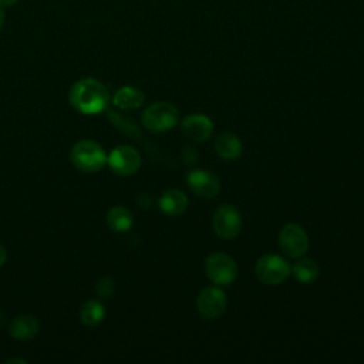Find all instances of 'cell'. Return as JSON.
Returning a JSON list of instances; mask_svg holds the SVG:
<instances>
[{
  "mask_svg": "<svg viewBox=\"0 0 364 364\" xmlns=\"http://www.w3.org/2000/svg\"><path fill=\"white\" fill-rule=\"evenodd\" d=\"M68 100L75 111L84 115H97L105 111L109 102V92L102 82L88 77L71 85Z\"/></svg>",
  "mask_w": 364,
  "mask_h": 364,
  "instance_id": "cell-1",
  "label": "cell"
},
{
  "mask_svg": "<svg viewBox=\"0 0 364 364\" xmlns=\"http://www.w3.org/2000/svg\"><path fill=\"white\" fill-rule=\"evenodd\" d=\"M73 165L82 172H98L107 165V154L101 144L92 139L75 142L70 151Z\"/></svg>",
  "mask_w": 364,
  "mask_h": 364,
  "instance_id": "cell-2",
  "label": "cell"
},
{
  "mask_svg": "<svg viewBox=\"0 0 364 364\" xmlns=\"http://www.w3.org/2000/svg\"><path fill=\"white\" fill-rule=\"evenodd\" d=\"M142 125L152 132H165L178 122V109L171 102L156 101L142 112Z\"/></svg>",
  "mask_w": 364,
  "mask_h": 364,
  "instance_id": "cell-3",
  "label": "cell"
},
{
  "mask_svg": "<svg viewBox=\"0 0 364 364\" xmlns=\"http://www.w3.org/2000/svg\"><path fill=\"white\" fill-rule=\"evenodd\" d=\"M291 273L289 262L279 255H264L255 266L256 277L267 286H276L283 283Z\"/></svg>",
  "mask_w": 364,
  "mask_h": 364,
  "instance_id": "cell-4",
  "label": "cell"
},
{
  "mask_svg": "<svg viewBox=\"0 0 364 364\" xmlns=\"http://www.w3.org/2000/svg\"><path fill=\"white\" fill-rule=\"evenodd\" d=\"M205 273L216 286H228L236 279L237 266L229 255L216 252L206 257Z\"/></svg>",
  "mask_w": 364,
  "mask_h": 364,
  "instance_id": "cell-5",
  "label": "cell"
},
{
  "mask_svg": "<svg viewBox=\"0 0 364 364\" xmlns=\"http://www.w3.org/2000/svg\"><path fill=\"white\" fill-rule=\"evenodd\" d=\"M141 155L131 145H118L107 156L111 171L119 176H131L141 168Z\"/></svg>",
  "mask_w": 364,
  "mask_h": 364,
  "instance_id": "cell-6",
  "label": "cell"
},
{
  "mask_svg": "<svg viewBox=\"0 0 364 364\" xmlns=\"http://www.w3.org/2000/svg\"><path fill=\"white\" fill-rule=\"evenodd\" d=\"M279 246L286 256L297 259L309 250V236L301 226L287 223L279 233Z\"/></svg>",
  "mask_w": 364,
  "mask_h": 364,
  "instance_id": "cell-7",
  "label": "cell"
},
{
  "mask_svg": "<svg viewBox=\"0 0 364 364\" xmlns=\"http://www.w3.org/2000/svg\"><path fill=\"white\" fill-rule=\"evenodd\" d=\"M215 233L226 240L236 237L242 228V218L237 209L229 203H225L216 209L212 219Z\"/></svg>",
  "mask_w": 364,
  "mask_h": 364,
  "instance_id": "cell-8",
  "label": "cell"
},
{
  "mask_svg": "<svg viewBox=\"0 0 364 364\" xmlns=\"http://www.w3.org/2000/svg\"><path fill=\"white\" fill-rule=\"evenodd\" d=\"M226 294L216 286L205 287L196 297V310L206 320L220 317L226 310Z\"/></svg>",
  "mask_w": 364,
  "mask_h": 364,
  "instance_id": "cell-9",
  "label": "cell"
},
{
  "mask_svg": "<svg viewBox=\"0 0 364 364\" xmlns=\"http://www.w3.org/2000/svg\"><path fill=\"white\" fill-rule=\"evenodd\" d=\"M186 183L195 195L203 199H210L220 191L219 178L208 169H192L186 175Z\"/></svg>",
  "mask_w": 364,
  "mask_h": 364,
  "instance_id": "cell-10",
  "label": "cell"
},
{
  "mask_svg": "<svg viewBox=\"0 0 364 364\" xmlns=\"http://www.w3.org/2000/svg\"><path fill=\"white\" fill-rule=\"evenodd\" d=\"M181 128L188 139L193 142H205L212 135L213 124L210 118L203 114H191L183 118Z\"/></svg>",
  "mask_w": 364,
  "mask_h": 364,
  "instance_id": "cell-11",
  "label": "cell"
},
{
  "mask_svg": "<svg viewBox=\"0 0 364 364\" xmlns=\"http://www.w3.org/2000/svg\"><path fill=\"white\" fill-rule=\"evenodd\" d=\"M40 331V324L34 316L20 314L16 316L9 327V333L13 338L20 341H28L37 336Z\"/></svg>",
  "mask_w": 364,
  "mask_h": 364,
  "instance_id": "cell-12",
  "label": "cell"
},
{
  "mask_svg": "<svg viewBox=\"0 0 364 364\" xmlns=\"http://www.w3.org/2000/svg\"><path fill=\"white\" fill-rule=\"evenodd\" d=\"M188 208V196L181 189H168L159 198V209L168 216H179Z\"/></svg>",
  "mask_w": 364,
  "mask_h": 364,
  "instance_id": "cell-13",
  "label": "cell"
},
{
  "mask_svg": "<svg viewBox=\"0 0 364 364\" xmlns=\"http://www.w3.org/2000/svg\"><path fill=\"white\" fill-rule=\"evenodd\" d=\"M213 146L216 154L226 161H235L242 155V142L236 135L230 132L219 134L215 138Z\"/></svg>",
  "mask_w": 364,
  "mask_h": 364,
  "instance_id": "cell-14",
  "label": "cell"
},
{
  "mask_svg": "<svg viewBox=\"0 0 364 364\" xmlns=\"http://www.w3.org/2000/svg\"><path fill=\"white\" fill-rule=\"evenodd\" d=\"M145 95L139 88L125 85L117 90V92L112 97V104L122 109V111H129V109H136L144 104Z\"/></svg>",
  "mask_w": 364,
  "mask_h": 364,
  "instance_id": "cell-15",
  "label": "cell"
},
{
  "mask_svg": "<svg viewBox=\"0 0 364 364\" xmlns=\"http://www.w3.org/2000/svg\"><path fill=\"white\" fill-rule=\"evenodd\" d=\"M105 220L109 229L115 232H127L131 229L134 223V216L128 208L117 205L108 210Z\"/></svg>",
  "mask_w": 364,
  "mask_h": 364,
  "instance_id": "cell-16",
  "label": "cell"
},
{
  "mask_svg": "<svg viewBox=\"0 0 364 364\" xmlns=\"http://www.w3.org/2000/svg\"><path fill=\"white\" fill-rule=\"evenodd\" d=\"M105 317V309L98 300H88L80 309V320L87 327L98 326Z\"/></svg>",
  "mask_w": 364,
  "mask_h": 364,
  "instance_id": "cell-17",
  "label": "cell"
},
{
  "mask_svg": "<svg viewBox=\"0 0 364 364\" xmlns=\"http://www.w3.org/2000/svg\"><path fill=\"white\" fill-rule=\"evenodd\" d=\"M291 273H293L294 279L299 280L300 283H311L318 277L320 269L314 260L300 259L293 264Z\"/></svg>",
  "mask_w": 364,
  "mask_h": 364,
  "instance_id": "cell-18",
  "label": "cell"
},
{
  "mask_svg": "<svg viewBox=\"0 0 364 364\" xmlns=\"http://www.w3.org/2000/svg\"><path fill=\"white\" fill-rule=\"evenodd\" d=\"M115 290V283L111 277H101L95 284V291L100 297H111Z\"/></svg>",
  "mask_w": 364,
  "mask_h": 364,
  "instance_id": "cell-19",
  "label": "cell"
},
{
  "mask_svg": "<svg viewBox=\"0 0 364 364\" xmlns=\"http://www.w3.org/2000/svg\"><path fill=\"white\" fill-rule=\"evenodd\" d=\"M6 260H7V252H6L4 246L0 245V267L6 263Z\"/></svg>",
  "mask_w": 364,
  "mask_h": 364,
  "instance_id": "cell-20",
  "label": "cell"
},
{
  "mask_svg": "<svg viewBox=\"0 0 364 364\" xmlns=\"http://www.w3.org/2000/svg\"><path fill=\"white\" fill-rule=\"evenodd\" d=\"M18 0H0V6L1 7H9V6H13L16 4Z\"/></svg>",
  "mask_w": 364,
  "mask_h": 364,
  "instance_id": "cell-21",
  "label": "cell"
},
{
  "mask_svg": "<svg viewBox=\"0 0 364 364\" xmlns=\"http://www.w3.org/2000/svg\"><path fill=\"white\" fill-rule=\"evenodd\" d=\"M4 24V11H3V7L0 6V28L3 27Z\"/></svg>",
  "mask_w": 364,
  "mask_h": 364,
  "instance_id": "cell-22",
  "label": "cell"
},
{
  "mask_svg": "<svg viewBox=\"0 0 364 364\" xmlns=\"http://www.w3.org/2000/svg\"><path fill=\"white\" fill-rule=\"evenodd\" d=\"M7 363H11V364H13V363H21V364H26L27 361H26V360H23V358H11V360H9Z\"/></svg>",
  "mask_w": 364,
  "mask_h": 364,
  "instance_id": "cell-23",
  "label": "cell"
}]
</instances>
